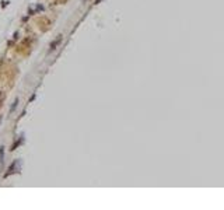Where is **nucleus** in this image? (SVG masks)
<instances>
[{
  "mask_svg": "<svg viewBox=\"0 0 224 210\" xmlns=\"http://www.w3.org/2000/svg\"><path fill=\"white\" fill-rule=\"evenodd\" d=\"M57 42H59V39H57V41H55V42L52 43V45H50V49H55V46L57 45Z\"/></svg>",
  "mask_w": 224,
  "mask_h": 210,
  "instance_id": "1",
  "label": "nucleus"
}]
</instances>
